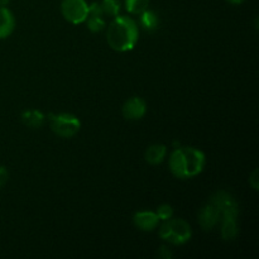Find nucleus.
<instances>
[{"mask_svg": "<svg viewBox=\"0 0 259 259\" xmlns=\"http://www.w3.org/2000/svg\"><path fill=\"white\" fill-rule=\"evenodd\" d=\"M206 159L200 149L181 147L172 152L169 157V168L177 179H191L201 174Z\"/></svg>", "mask_w": 259, "mask_h": 259, "instance_id": "nucleus-1", "label": "nucleus"}, {"mask_svg": "<svg viewBox=\"0 0 259 259\" xmlns=\"http://www.w3.org/2000/svg\"><path fill=\"white\" fill-rule=\"evenodd\" d=\"M139 30L137 23L131 17H115L109 24L106 32L108 45L118 52L133 50L138 42Z\"/></svg>", "mask_w": 259, "mask_h": 259, "instance_id": "nucleus-2", "label": "nucleus"}, {"mask_svg": "<svg viewBox=\"0 0 259 259\" xmlns=\"http://www.w3.org/2000/svg\"><path fill=\"white\" fill-rule=\"evenodd\" d=\"M191 228L182 219L171 218L169 220H166L159 229V237L175 245H181L189 242L191 239Z\"/></svg>", "mask_w": 259, "mask_h": 259, "instance_id": "nucleus-3", "label": "nucleus"}, {"mask_svg": "<svg viewBox=\"0 0 259 259\" xmlns=\"http://www.w3.org/2000/svg\"><path fill=\"white\" fill-rule=\"evenodd\" d=\"M50 125L53 133L61 138H72L78 133L81 121L72 114H56L50 119Z\"/></svg>", "mask_w": 259, "mask_h": 259, "instance_id": "nucleus-4", "label": "nucleus"}, {"mask_svg": "<svg viewBox=\"0 0 259 259\" xmlns=\"http://www.w3.org/2000/svg\"><path fill=\"white\" fill-rule=\"evenodd\" d=\"M61 12L63 18L72 24L86 22L89 14V4L85 0H62Z\"/></svg>", "mask_w": 259, "mask_h": 259, "instance_id": "nucleus-5", "label": "nucleus"}, {"mask_svg": "<svg viewBox=\"0 0 259 259\" xmlns=\"http://www.w3.org/2000/svg\"><path fill=\"white\" fill-rule=\"evenodd\" d=\"M210 204L214 205L220 212V218H235L238 217V204L230 194L225 191H218L212 195Z\"/></svg>", "mask_w": 259, "mask_h": 259, "instance_id": "nucleus-6", "label": "nucleus"}, {"mask_svg": "<svg viewBox=\"0 0 259 259\" xmlns=\"http://www.w3.org/2000/svg\"><path fill=\"white\" fill-rule=\"evenodd\" d=\"M147 105L143 99L134 96L125 101L123 105V115L128 120H139L146 115Z\"/></svg>", "mask_w": 259, "mask_h": 259, "instance_id": "nucleus-7", "label": "nucleus"}, {"mask_svg": "<svg viewBox=\"0 0 259 259\" xmlns=\"http://www.w3.org/2000/svg\"><path fill=\"white\" fill-rule=\"evenodd\" d=\"M134 225L143 232H152L158 227L159 218L157 212L153 211H139L133 218Z\"/></svg>", "mask_w": 259, "mask_h": 259, "instance_id": "nucleus-8", "label": "nucleus"}, {"mask_svg": "<svg viewBox=\"0 0 259 259\" xmlns=\"http://www.w3.org/2000/svg\"><path fill=\"white\" fill-rule=\"evenodd\" d=\"M103 15L104 13L101 10L100 4L93 3L91 5H89V14L86 18V22H88V28L93 33L101 32L105 27V20H104Z\"/></svg>", "mask_w": 259, "mask_h": 259, "instance_id": "nucleus-9", "label": "nucleus"}, {"mask_svg": "<svg viewBox=\"0 0 259 259\" xmlns=\"http://www.w3.org/2000/svg\"><path fill=\"white\" fill-rule=\"evenodd\" d=\"M220 220V212L217 207L212 204L206 205L205 207H202L201 211L199 214V223L200 227L204 230H211L215 225L219 223Z\"/></svg>", "mask_w": 259, "mask_h": 259, "instance_id": "nucleus-10", "label": "nucleus"}, {"mask_svg": "<svg viewBox=\"0 0 259 259\" xmlns=\"http://www.w3.org/2000/svg\"><path fill=\"white\" fill-rule=\"evenodd\" d=\"M15 19L13 13L7 7H0V39H5L13 33Z\"/></svg>", "mask_w": 259, "mask_h": 259, "instance_id": "nucleus-11", "label": "nucleus"}, {"mask_svg": "<svg viewBox=\"0 0 259 259\" xmlns=\"http://www.w3.org/2000/svg\"><path fill=\"white\" fill-rule=\"evenodd\" d=\"M167 154V148L163 144H153V146L148 147L146 151L144 158L149 164H159L163 162L164 157Z\"/></svg>", "mask_w": 259, "mask_h": 259, "instance_id": "nucleus-12", "label": "nucleus"}, {"mask_svg": "<svg viewBox=\"0 0 259 259\" xmlns=\"http://www.w3.org/2000/svg\"><path fill=\"white\" fill-rule=\"evenodd\" d=\"M45 114L39 110H27L22 114V121L24 125L32 129H38L45 123Z\"/></svg>", "mask_w": 259, "mask_h": 259, "instance_id": "nucleus-13", "label": "nucleus"}, {"mask_svg": "<svg viewBox=\"0 0 259 259\" xmlns=\"http://www.w3.org/2000/svg\"><path fill=\"white\" fill-rule=\"evenodd\" d=\"M238 235V225L235 218H223L222 237L224 240H233Z\"/></svg>", "mask_w": 259, "mask_h": 259, "instance_id": "nucleus-14", "label": "nucleus"}, {"mask_svg": "<svg viewBox=\"0 0 259 259\" xmlns=\"http://www.w3.org/2000/svg\"><path fill=\"white\" fill-rule=\"evenodd\" d=\"M159 24L158 15L156 14L152 10L147 9L146 12H143L141 14V25L148 32H152V30H156L157 27Z\"/></svg>", "mask_w": 259, "mask_h": 259, "instance_id": "nucleus-15", "label": "nucleus"}, {"mask_svg": "<svg viewBox=\"0 0 259 259\" xmlns=\"http://www.w3.org/2000/svg\"><path fill=\"white\" fill-rule=\"evenodd\" d=\"M149 0H125V9L131 14L141 15L148 9Z\"/></svg>", "mask_w": 259, "mask_h": 259, "instance_id": "nucleus-16", "label": "nucleus"}, {"mask_svg": "<svg viewBox=\"0 0 259 259\" xmlns=\"http://www.w3.org/2000/svg\"><path fill=\"white\" fill-rule=\"evenodd\" d=\"M101 10L109 17H118L120 12V0H103L100 3Z\"/></svg>", "mask_w": 259, "mask_h": 259, "instance_id": "nucleus-17", "label": "nucleus"}, {"mask_svg": "<svg viewBox=\"0 0 259 259\" xmlns=\"http://www.w3.org/2000/svg\"><path fill=\"white\" fill-rule=\"evenodd\" d=\"M157 215H158L159 220L166 222V220H169L174 217V209L168 204H163L157 209Z\"/></svg>", "mask_w": 259, "mask_h": 259, "instance_id": "nucleus-18", "label": "nucleus"}, {"mask_svg": "<svg viewBox=\"0 0 259 259\" xmlns=\"http://www.w3.org/2000/svg\"><path fill=\"white\" fill-rule=\"evenodd\" d=\"M8 179H9V174H8L7 168L3 166H0V189L7 184Z\"/></svg>", "mask_w": 259, "mask_h": 259, "instance_id": "nucleus-19", "label": "nucleus"}, {"mask_svg": "<svg viewBox=\"0 0 259 259\" xmlns=\"http://www.w3.org/2000/svg\"><path fill=\"white\" fill-rule=\"evenodd\" d=\"M258 181H259V180H258V169H254V171L252 172V175H250V179H249L250 186H252L254 190H258V186H259Z\"/></svg>", "mask_w": 259, "mask_h": 259, "instance_id": "nucleus-20", "label": "nucleus"}, {"mask_svg": "<svg viewBox=\"0 0 259 259\" xmlns=\"http://www.w3.org/2000/svg\"><path fill=\"white\" fill-rule=\"evenodd\" d=\"M158 255H159V257H161V258H163V259H169V258L172 257V253L169 252L168 248H167V247H162L161 249H159Z\"/></svg>", "mask_w": 259, "mask_h": 259, "instance_id": "nucleus-21", "label": "nucleus"}, {"mask_svg": "<svg viewBox=\"0 0 259 259\" xmlns=\"http://www.w3.org/2000/svg\"><path fill=\"white\" fill-rule=\"evenodd\" d=\"M228 3H230V4H233V5H239V4H242V3H244L245 0H227Z\"/></svg>", "mask_w": 259, "mask_h": 259, "instance_id": "nucleus-22", "label": "nucleus"}, {"mask_svg": "<svg viewBox=\"0 0 259 259\" xmlns=\"http://www.w3.org/2000/svg\"><path fill=\"white\" fill-rule=\"evenodd\" d=\"M10 0H0V7H7Z\"/></svg>", "mask_w": 259, "mask_h": 259, "instance_id": "nucleus-23", "label": "nucleus"}]
</instances>
